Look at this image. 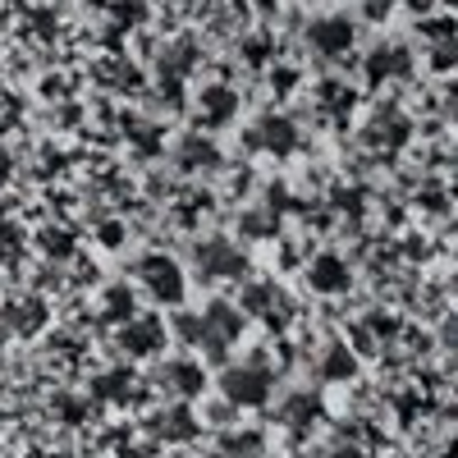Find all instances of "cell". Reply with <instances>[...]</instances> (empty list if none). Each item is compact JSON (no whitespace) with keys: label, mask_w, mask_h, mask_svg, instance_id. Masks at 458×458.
I'll return each instance as SVG.
<instances>
[{"label":"cell","mask_w":458,"mask_h":458,"mask_svg":"<svg viewBox=\"0 0 458 458\" xmlns=\"http://www.w3.org/2000/svg\"><path fill=\"white\" fill-rule=\"evenodd\" d=\"M138 276L151 289V298H161V302H179L183 298V276H179V266L170 257H147L138 266Z\"/></svg>","instance_id":"cell-2"},{"label":"cell","mask_w":458,"mask_h":458,"mask_svg":"<svg viewBox=\"0 0 458 458\" xmlns=\"http://www.w3.org/2000/svg\"><path fill=\"white\" fill-rule=\"evenodd\" d=\"M220 390H225L229 403L257 408V403H266V394H271V376H266L261 367H229L225 380H220Z\"/></svg>","instance_id":"cell-1"},{"label":"cell","mask_w":458,"mask_h":458,"mask_svg":"<svg viewBox=\"0 0 458 458\" xmlns=\"http://www.w3.org/2000/svg\"><path fill=\"white\" fill-rule=\"evenodd\" d=\"M261 138L271 142V147H280V151L293 147V129H289L284 120H280V124H276V120H266V124H261Z\"/></svg>","instance_id":"cell-8"},{"label":"cell","mask_w":458,"mask_h":458,"mask_svg":"<svg viewBox=\"0 0 458 458\" xmlns=\"http://www.w3.org/2000/svg\"><path fill=\"white\" fill-rule=\"evenodd\" d=\"M312 37H317V47H321L326 55H339V51H349L353 28H349V19H321V23L312 28Z\"/></svg>","instance_id":"cell-5"},{"label":"cell","mask_w":458,"mask_h":458,"mask_svg":"<svg viewBox=\"0 0 458 458\" xmlns=\"http://www.w3.org/2000/svg\"><path fill=\"white\" fill-rule=\"evenodd\" d=\"M436 5H445V10H458V0H436Z\"/></svg>","instance_id":"cell-9"},{"label":"cell","mask_w":458,"mask_h":458,"mask_svg":"<svg viewBox=\"0 0 458 458\" xmlns=\"http://www.w3.org/2000/svg\"><path fill=\"white\" fill-rule=\"evenodd\" d=\"M198 266H202V276H211V280H229V276L243 271V257L229 243H207V248H198Z\"/></svg>","instance_id":"cell-3"},{"label":"cell","mask_w":458,"mask_h":458,"mask_svg":"<svg viewBox=\"0 0 458 458\" xmlns=\"http://www.w3.org/2000/svg\"><path fill=\"white\" fill-rule=\"evenodd\" d=\"M124 349L138 353V358L142 353H157L161 349V326L157 321H129L124 326Z\"/></svg>","instance_id":"cell-6"},{"label":"cell","mask_w":458,"mask_h":458,"mask_svg":"<svg viewBox=\"0 0 458 458\" xmlns=\"http://www.w3.org/2000/svg\"><path fill=\"white\" fill-rule=\"evenodd\" d=\"M312 284H317L321 293H335V289L349 284V271H344L339 257H321V261L312 266Z\"/></svg>","instance_id":"cell-7"},{"label":"cell","mask_w":458,"mask_h":458,"mask_svg":"<svg viewBox=\"0 0 458 458\" xmlns=\"http://www.w3.org/2000/svg\"><path fill=\"white\" fill-rule=\"evenodd\" d=\"M161 386L165 390H174V394H198L202 390V367L198 362H170L165 371H161Z\"/></svg>","instance_id":"cell-4"},{"label":"cell","mask_w":458,"mask_h":458,"mask_svg":"<svg viewBox=\"0 0 458 458\" xmlns=\"http://www.w3.org/2000/svg\"><path fill=\"white\" fill-rule=\"evenodd\" d=\"M390 5H394V0H386V10H390ZM371 10H380V0H371Z\"/></svg>","instance_id":"cell-10"}]
</instances>
